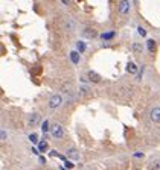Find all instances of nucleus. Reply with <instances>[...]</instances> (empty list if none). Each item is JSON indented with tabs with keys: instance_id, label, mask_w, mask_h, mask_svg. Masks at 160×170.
Instances as JSON below:
<instances>
[{
	"instance_id": "obj_12",
	"label": "nucleus",
	"mask_w": 160,
	"mask_h": 170,
	"mask_svg": "<svg viewBox=\"0 0 160 170\" xmlns=\"http://www.w3.org/2000/svg\"><path fill=\"white\" fill-rule=\"evenodd\" d=\"M146 46H148V50L151 53L156 50V41H154V40H148V41H146Z\"/></svg>"
},
{
	"instance_id": "obj_20",
	"label": "nucleus",
	"mask_w": 160,
	"mask_h": 170,
	"mask_svg": "<svg viewBox=\"0 0 160 170\" xmlns=\"http://www.w3.org/2000/svg\"><path fill=\"white\" fill-rule=\"evenodd\" d=\"M90 90H89V88L87 87H81V88H79V93H81V94H87Z\"/></svg>"
},
{
	"instance_id": "obj_11",
	"label": "nucleus",
	"mask_w": 160,
	"mask_h": 170,
	"mask_svg": "<svg viewBox=\"0 0 160 170\" xmlns=\"http://www.w3.org/2000/svg\"><path fill=\"white\" fill-rule=\"evenodd\" d=\"M115 35H116L115 31H108V32H104L101 37H102V40H111V38H115Z\"/></svg>"
},
{
	"instance_id": "obj_21",
	"label": "nucleus",
	"mask_w": 160,
	"mask_h": 170,
	"mask_svg": "<svg viewBox=\"0 0 160 170\" xmlns=\"http://www.w3.org/2000/svg\"><path fill=\"white\" fill-rule=\"evenodd\" d=\"M134 158H143V153L142 152H136L134 153Z\"/></svg>"
},
{
	"instance_id": "obj_13",
	"label": "nucleus",
	"mask_w": 160,
	"mask_h": 170,
	"mask_svg": "<svg viewBox=\"0 0 160 170\" xmlns=\"http://www.w3.org/2000/svg\"><path fill=\"white\" fill-rule=\"evenodd\" d=\"M70 59H72L73 64H78V62H79V55H78L76 52H72V53H70Z\"/></svg>"
},
{
	"instance_id": "obj_15",
	"label": "nucleus",
	"mask_w": 160,
	"mask_h": 170,
	"mask_svg": "<svg viewBox=\"0 0 160 170\" xmlns=\"http://www.w3.org/2000/svg\"><path fill=\"white\" fill-rule=\"evenodd\" d=\"M76 47H78V52H81V53H82V52H85V49H87V47H85V44H84L82 41H78V43H76Z\"/></svg>"
},
{
	"instance_id": "obj_9",
	"label": "nucleus",
	"mask_w": 160,
	"mask_h": 170,
	"mask_svg": "<svg viewBox=\"0 0 160 170\" xmlns=\"http://www.w3.org/2000/svg\"><path fill=\"white\" fill-rule=\"evenodd\" d=\"M126 71H128L130 74H136L137 73V65L134 62H128L126 64Z\"/></svg>"
},
{
	"instance_id": "obj_22",
	"label": "nucleus",
	"mask_w": 160,
	"mask_h": 170,
	"mask_svg": "<svg viewBox=\"0 0 160 170\" xmlns=\"http://www.w3.org/2000/svg\"><path fill=\"white\" fill-rule=\"evenodd\" d=\"M5 140H6V131L2 129V141H5Z\"/></svg>"
},
{
	"instance_id": "obj_14",
	"label": "nucleus",
	"mask_w": 160,
	"mask_h": 170,
	"mask_svg": "<svg viewBox=\"0 0 160 170\" xmlns=\"http://www.w3.org/2000/svg\"><path fill=\"white\" fill-rule=\"evenodd\" d=\"M38 151L40 152H46V151H48V143H46V141L40 143V144H38Z\"/></svg>"
},
{
	"instance_id": "obj_17",
	"label": "nucleus",
	"mask_w": 160,
	"mask_h": 170,
	"mask_svg": "<svg viewBox=\"0 0 160 170\" xmlns=\"http://www.w3.org/2000/svg\"><path fill=\"white\" fill-rule=\"evenodd\" d=\"M66 28H67L69 31H73L75 29V23H73L72 20H67V22H66Z\"/></svg>"
},
{
	"instance_id": "obj_8",
	"label": "nucleus",
	"mask_w": 160,
	"mask_h": 170,
	"mask_svg": "<svg viewBox=\"0 0 160 170\" xmlns=\"http://www.w3.org/2000/svg\"><path fill=\"white\" fill-rule=\"evenodd\" d=\"M40 123V114L38 112H32L31 114V117H29V126H37Z\"/></svg>"
},
{
	"instance_id": "obj_18",
	"label": "nucleus",
	"mask_w": 160,
	"mask_h": 170,
	"mask_svg": "<svg viewBox=\"0 0 160 170\" xmlns=\"http://www.w3.org/2000/svg\"><path fill=\"white\" fill-rule=\"evenodd\" d=\"M137 32H139V35H140V37H146V29L142 28V26H139V28H137Z\"/></svg>"
},
{
	"instance_id": "obj_3",
	"label": "nucleus",
	"mask_w": 160,
	"mask_h": 170,
	"mask_svg": "<svg viewBox=\"0 0 160 170\" xmlns=\"http://www.w3.org/2000/svg\"><path fill=\"white\" fill-rule=\"evenodd\" d=\"M130 8H131V5H130L128 0H121V2H119V6H117V11H119V14L126 15L130 12Z\"/></svg>"
},
{
	"instance_id": "obj_1",
	"label": "nucleus",
	"mask_w": 160,
	"mask_h": 170,
	"mask_svg": "<svg viewBox=\"0 0 160 170\" xmlns=\"http://www.w3.org/2000/svg\"><path fill=\"white\" fill-rule=\"evenodd\" d=\"M50 134H52V137L53 138H63L64 137V129L63 126L59 125V123H55V125H52L50 126Z\"/></svg>"
},
{
	"instance_id": "obj_7",
	"label": "nucleus",
	"mask_w": 160,
	"mask_h": 170,
	"mask_svg": "<svg viewBox=\"0 0 160 170\" xmlns=\"http://www.w3.org/2000/svg\"><path fill=\"white\" fill-rule=\"evenodd\" d=\"M82 35L85 37V38H98V32L95 31V29H92V28H85L84 31H82Z\"/></svg>"
},
{
	"instance_id": "obj_24",
	"label": "nucleus",
	"mask_w": 160,
	"mask_h": 170,
	"mask_svg": "<svg viewBox=\"0 0 160 170\" xmlns=\"http://www.w3.org/2000/svg\"><path fill=\"white\" fill-rule=\"evenodd\" d=\"M50 155H52V156H59V153H58V152H55V151H52V152H50Z\"/></svg>"
},
{
	"instance_id": "obj_4",
	"label": "nucleus",
	"mask_w": 160,
	"mask_h": 170,
	"mask_svg": "<svg viewBox=\"0 0 160 170\" xmlns=\"http://www.w3.org/2000/svg\"><path fill=\"white\" fill-rule=\"evenodd\" d=\"M87 78H89L90 82H93V84H101L102 82V76H101V74H98L96 71H93V70H90L87 73Z\"/></svg>"
},
{
	"instance_id": "obj_26",
	"label": "nucleus",
	"mask_w": 160,
	"mask_h": 170,
	"mask_svg": "<svg viewBox=\"0 0 160 170\" xmlns=\"http://www.w3.org/2000/svg\"><path fill=\"white\" fill-rule=\"evenodd\" d=\"M61 2H63L64 5H69V3H70V0H61Z\"/></svg>"
},
{
	"instance_id": "obj_10",
	"label": "nucleus",
	"mask_w": 160,
	"mask_h": 170,
	"mask_svg": "<svg viewBox=\"0 0 160 170\" xmlns=\"http://www.w3.org/2000/svg\"><path fill=\"white\" fill-rule=\"evenodd\" d=\"M133 52H136V53H142L143 52V46L140 43H133Z\"/></svg>"
},
{
	"instance_id": "obj_25",
	"label": "nucleus",
	"mask_w": 160,
	"mask_h": 170,
	"mask_svg": "<svg viewBox=\"0 0 160 170\" xmlns=\"http://www.w3.org/2000/svg\"><path fill=\"white\" fill-rule=\"evenodd\" d=\"M154 166H156L157 169H160V161H156V162H154Z\"/></svg>"
},
{
	"instance_id": "obj_2",
	"label": "nucleus",
	"mask_w": 160,
	"mask_h": 170,
	"mask_svg": "<svg viewBox=\"0 0 160 170\" xmlns=\"http://www.w3.org/2000/svg\"><path fill=\"white\" fill-rule=\"evenodd\" d=\"M61 103H63L61 94H53V96L49 99V108H50V110H57Z\"/></svg>"
},
{
	"instance_id": "obj_6",
	"label": "nucleus",
	"mask_w": 160,
	"mask_h": 170,
	"mask_svg": "<svg viewBox=\"0 0 160 170\" xmlns=\"http://www.w3.org/2000/svg\"><path fill=\"white\" fill-rule=\"evenodd\" d=\"M66 155H67V158H69V160H73V161H78V160H79V152H78V149H75V147L67 149Z\"/></svg>"
},
{
	"instance_id": "obj_16",
	"label": "nucleus",
	"mask_w": 160,
	"mask_h": 170,
	"mask_svg": "<svg viewBox=\"0 0 160 170\" xmlns=\"http://www.w3.org/2000/svg\"><path fill=\"white\" fill-rule=\"evenodd\" d=\"M41 131H43V134H46L48 131H50V129H49V121H48V120H44V123L41 125Z\"/></svg>"
},
{
	"instance_id": "obj_19",
	"label": "nucleus",
	"mask_w": 160,
	"mask_h": 170,
	"mask_svg": "<svg viewBox=\"0 0 160 170\" xmlns=\"http://www.w3.org/2000/svg\"><path fill=\"white\" fill-rule=\"evenodd\" d=\"M29 140H31L32 143H37V141H38V137H37V134H31V135H29Z\"/></svg>"
},
{
	"instance_id": "obj_23",
	"label": "nucleus",
	"mask_w": 160,
	"mask_h": 170,
	"mask_svg": "<svg viewBox=\"0 0 160 170\" xmlns=\"http://www.w3.org/2000/svg\"><path fill=\"white\" fill-rule=\"evenodd\" d=\"M66 167H69V169H72V167H73V164H72V162H69V161H66Z\"/></svg>"
},
{
	"instance_id": "obj_5",
	"label": "nucleus",
	"mask_w": 160,
	"mask_h": 170,
	"mask_svg": "<svg viewBox=\"0 0 160 170\" xmlns=\"http://www.w3.org/2000/svg\"><path fill=\"white\" fill-rule=\"evenodd\" d=\"M150 119L154 123H160V106H154L150 112Z\"/></svg>"
}]
</instances>
